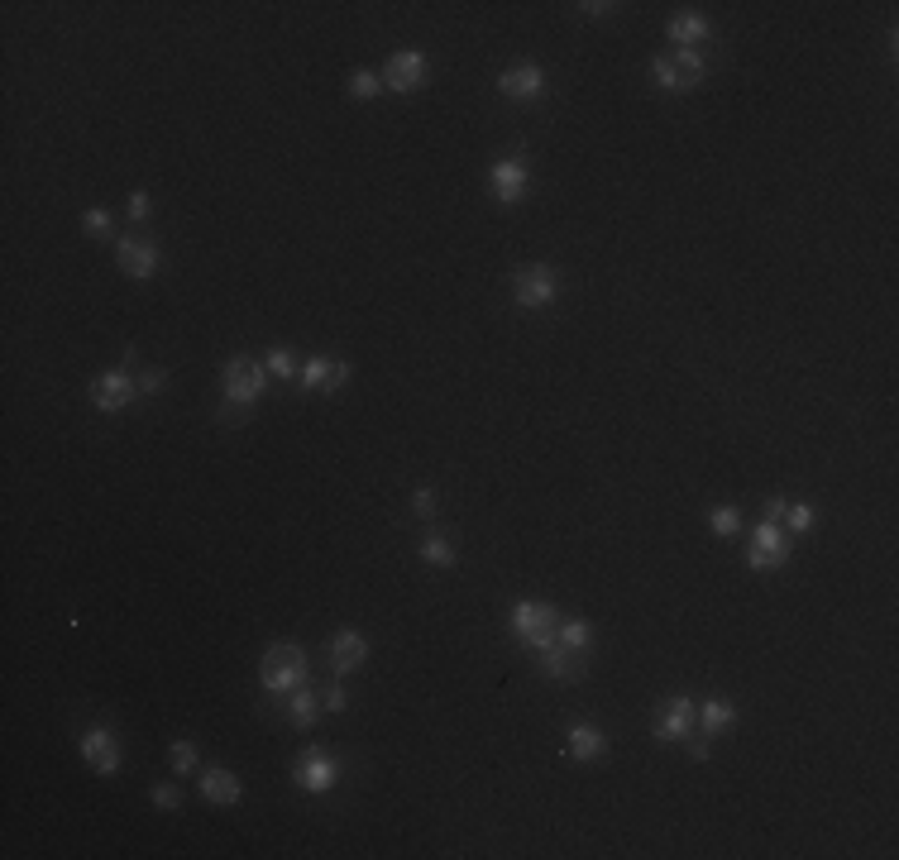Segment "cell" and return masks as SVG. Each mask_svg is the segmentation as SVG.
I'll return each mask as SVG.
<instances>
[{
    "label": "cell",
    "instance_id": "obj_1",
    "mask_svg": "<svg viewBox=\"0 0 899 860\" xmlns=\"http://www.w3.org/2000/svg\"><path fill=\"white\" fill-rule=\"evenodd\" d=\"M259 684L264 693H292V688L307 684V650L292 641H278L264 650V660H259Z\"/></svg>",
    "mask_w": 899,
    "mask_h": 860
},
{
    "label": "cell",
    "instance_id": "obj_2",
    "mask_svg": "<svg viewBox=\"0 0 899 860\" xmlns=\"http://www.w3.org/2000/svg\"><path fill=\"white\" fill-rule=\"evenodd\" d=\"M507 626H512V636L531 650H546L555 645V631H560V607H550V602H512V612H507Z\"/></svg>",
    "mask_w": 899,
    "mask_h": 860
},
{
    "label": "cell",
    "instance_id": "obj_3",
    "mask_svg": "<svg viewBox=\"0 0 899 860\" xmlns=\"http://www.w3.org/2000/svg\"><path fill=\"white\" fill-rule=\"evenodd\" d=\"M220 392H225V407L249 411L268 392V368L259 359H249V354H235L225 364V373H220Z\"/></svg>",
    "mask_w": 899,
    "mask_h": 860
},
{
    "label": "cell",
    "instance_id": "obj_4",
    "mask_svg": "<svg viewBox=\"0 0 899 860\" xmlns=\"http://www.w3.org/2000/svg\"><path fill=\"white\" fill-rule=\"evenodd\" d=\"M794 555V536L780 526V521H756L751 526V545H746V564L756 574H770V569H785Z\"/></svg>",
    "mask_w": 899,
    "mask_h": 860
},
{
    "label": "cell",
    "instance_id": "obj_5",
    "mask_svg": "<svg viewBox=\"0 0 899 860\" xmlns=\"http://www.w3.org/2000/svg\"><path fill=\"white\" fill-rule=\"evenodd\" d=\"M555 297H560V273L550 263H522L512 273V301L522 311H546Z\"/></svg>",
    "mask_w": 899,
    "mask_h": 860
},
{
    "label": "cell",
    "instance_id": "obj_6",
    "mask_svg": "<svg viewBox=\"0 0 899 860\" xmlns=\"http://www.w3.org/2000/svg\"><path fill=\"white\" fill-rule=\"evenodd\" d=\"M488 187H493V196H498V206H517V201L527 196V187H531L527 158H522V153L498 158V163L488 168Z\"/></svg>",
    "mask_w": 899,
    "mask_h": 860
},
{
    "label": "cell",
    "instance_id": "obj_7",
    "mask_svg": "<svg viewBox=\"0 0 899 860\" xmlns=\"http://www.w3.org/2000/svg\"><path fill=\"white\" fill-rule=\"evenodd\" d=\"M91 407L96 411H125L139 397V387H134V373L130 368H110V373H96L91 378Z\"/></svg>",
    "mask_w": 899,
    "mask_h": 860
},
{
    "label": "cell",
    "instance_id": "obj_8",
    "mask_svg": "<svg viewBox=\"0 0 899 860\" xmlns=\"http://www.w3.org/2000/svg\"><path fill=\"white\" fill-rule=\"evenodd\" d=\"M292 779L302 794H330L340 784V760L330 751H307L297 765H292Z\"/></svg>",
    "mask_w": 899,
    "mask_h": 860
},
{
    "label": "cell",
    "instance_id": "obj_9",
    "mask_svg": "<svg viewBox=\"0 0 899 860\" xmlns=\"http://www.w3.org/2000/svg\"><path fill=\"white\" fill-rule=\"evenodd\" d=\"M383 86L397 91V96H412L426 86V53L421 48H397L388 67H383Z\"/></svg>",
    "mask_w": 899,
    "mask_h": 860
},
{
    "label": "cell",
    "instance_id": "obj_10",
    "mask_svg": "<svg viewBox=\"0 0 899 860\" xmlns=\"http://www.w3.org/2000/svg\"><path fill=\"white\" fill-rule=\"evenodd\" d=\"M115 263H120V273H125V278L149 282L158 273V249L149 244V239L125 235V239H115Z\"/></svg>",
    "mask_w": 899,
    "mask_h": 860
},
{
    "label": "cell",
    "instance_id": "obj_11",
    "mask_svg": "<svg viewBox=\"0 0 899 860\" xmlns=\"http://www.w3.org/2000/svg\"><path fill=\"white\" fill-rule=\"evenodd\" d=\"M498 91H503L507 101H517V106L541 101V96H546V72H541L536 63H517V67H507L503 77H498Z\"/></svg>",
    "mask_w": 899,
    "mask_h": 860
},
{
    "label": "cell",
    "instance_id": "obj_12",
    "mask_svg": "<svg viewBox=\"0 0 899 860\" xmlns=\"http://www.w3.org/2000/svg\"><path fill=\"white\" fill-rule=\"evenodd\" d=\"M694 727H699V708H694L689 698H670V703H665V712L656 717V741H665V746H675V741H689V736H694Z\"/></svg>",
    "mask_w": 899,
    "mask_h": 860
},
{
    "label": "cell",
    "instance_id": "obj_13",
    "mask_svg": "<svg viewBox=\"0 0 899 860\" xmlns=\"http://www.w3.org/2000/svg\"><path fill=\"white\" fill-rule=\"evenodd\" d=\"M326 660L335 674H354V669L369 660V636H364V631H335L326 641Z\"/></svg>",
    "mask_w": 899,
    "mask_h": 860
},
{
    "label": "cell",
    "instance_id": "obj_14",
    "mask_svg": "<svg viewBox=\"0 0 899 860\" xmlns=\"http://www.w3.org/2000/svg\"><path fill=\"white\" fill-rule=\"evenodd\" d=\"M82 760H87L96 774H115L120 770V746H115V731L110 727H87L82 731Z\"/></svg>",
    "mask_w": 899,
    "mask_h": 860
},
{
    "label": "cell",
    "instance_id": "obj_15",
    "mask_svg": "<svg viewBox=\"0 0 899 860\" xmlns=\"http://www.w3.org/2000/svg\"><path fill=\"white\" fill-rule=\"evenodd\" d=\"M345 383H350V364H345V359L316 354V359L302 364V387H307V392H340Z\"/></svg>",
    "mask_w": 899,
    "mask_h": 860
},
{
    "label": "cell",
    "instance_id": "obj_16",
    "mask_svg": "<svg viewBox=\"0 0 899 860\" xmlns=\"http://www.w3.org/2000/svg\"><path fill=\"white\" fill-rule=\"evenodd\" d=\"M565 751H570L579 765H593V760L608 755V736H603V727H593V722H574V727L565 731Z\"/></svg>",
    "mask_w": 899,
    "mask_h": 860
},
{
    "label": "cell",
    "instance_id": "obj_17",
    "mask_svg": "<svg viewBox=\"0 0 899 860\" xmlns=\"http://www.w3.org/2000/svg\"><path fill=\"white\" fill-rule=\"evenodd\" d=\"M665 34H670V43H675V48H689V53H699L703 43L713 39V24L703 20L699 10H680L675 20L665 24Z\"/></svg>",
    "mask_w": 899,
    "mask_h": 860
},
{
    "label": "cell",
    "instance_id": "obj_18",
    "mask_svg": "<svg viewBox=\"0 0 899 860\" xmlns=\"http://www.w3.org/2000/svg\"><path fill=\"white\" fill-rule=\"evenodd\" d=\"M201 798H206V803H216V808H235V803H240L244 798V789H240V774L235 770H206L201 774Z\"/></svg>",
    "mask_w": 899,
    "mask_h": 860
},
{
    "label": "cell",
    "instance_id": "obj_19",
    "mask_svg": "<svg viewBox=\"0 0 899 860\" xmlns=\"http://www.w3.org/2000/svg\"><path fill=\"white\" fill-rule=\"evenodd\" d=\"M536 669L546 679H579L584 674V655H574L565 645H546V650H536Z\"/></svg>",
    "mask_w": 899,
    "mask_h": 860
},
{
    "label": "cell",
    "instance_id": "obj_20",
    "mask_svg": "<svg viewBox=\"0 0 899 860\" xmlns=\"http://www.w3.org/2000/svg\"><path fill=\"white\" fill-rule=\"evenodd\" d=\"M321 693H311L307 684L302 688H292V693H287V722H292V727L297 731H311L316 727V717H321Z\"/></svg>",
    "mask_w": 899,
    "mask_h": 860
},
{
    "label": "cell",
    "instance_id": "obj_21",
    "mask_svg": "<svg viewBox=\"0 0 899 860\" xmlns=\"http://www.w3.org/2000/svg\"><path fill=\"white\" fill-rule=\"evenodd\" d=\"M737 727V708H732V698H708L699 708V731L703 736H727V731Z\"/></svg>",
    "mask_w": 899,
    "mask_h": 860
},
{
    "label": "cell",
    "instance_id": "obj_22",
    "mask_svg": "<svg viewBox=\"0 0 899 860\" xmlns=\"http://www.w3.org/2000/svg\"><path fill=\"white\" fill-rule=\"evenodd\" d=\"M417 555L426 559V564H436V569H455V564H460V550H455V540H450V536H440V531H436V536H426V540H421V545H417Z\"/></svg>",
    "mask_w": 899,
    "mask_h": 860
},
{
    "label": "cell",
    "instance_id": "obj_23",
    "mask_svg": "<svg viewBox=\"0 0 899 860\" xmlns=\"http://www.w3.org/2000/svg\"><path fill=\"white\" fill-rule=\"evenodd\" d=\"M555 645H565L574 655H584L593 645V626L584 617H560V631H555Z\"/></svg>",
    "mask_w": 899,
    "mask_h": 860
},
{
    "label": "cell",
    "instance_id": "obj_24",
    "mask_svg": "<svg viewBox=\"0 0 899 860\" xmlns=\"http://www.w3.org/2000/svg\"><path fill=\"white\" fill-rule=\"evenodd\" d=\"M670 63H675L680 91H694V86L703 82V72H708V63H703L699 53H689V48H675V53H670Z\"/></svg>",
    "mask_w": 899,
    "mask_h": 860
},
{
    "label": "cell",
    "instance_id": "obj_25",
    "mask_svg": "<svg viewBox=\"0 0 899 860\" xmlns=\"http://www.w3.org/2000/svg\"><path fill=\"white\" fill-rule=\"evenodd\" d=\"M264 368L273 373V378H283V383H297V373H302V368H297V354H292L287 344H273V349H268Z\"/></svg>",
    "mask_w": 899,
    "mask_h": 860
},
{
    "label": "cell",
    "instance_id": "obj_26",
    "mask_svg": "<svg viewBox=\"0 0 899 860\" xmlns=\"http://www.w3.org/2000/svg\"><path fill=\"white\" fill-rule=\"evenodd\" d=\"M383 91H388V86H383V77H378V72H369V67H359V72L350 77V96H354V101H378Z\"/></svg>",
    "mask_w": 899,
    "mask_h": 860
},
{
    "label": "cell",
    "instance_id": "obj_27",
    "mask_svg": "<svg viewBox=\"0 0 899 860\" xmlns=\"http://www.w3.org/2000/svg\"><path fill=\"white\" fill-rule=\"evenodd\" d=\"M780 526L790 531V536H804L813 526V507L809 502H785V516H780Z\"/></svg>",
    "mask_w": 899,
    "mask_h": 860
},
{
    "label": "cell",
    "instance_id": "obj_28",
    "mask_svg": "<svg viewBox=\"0 0 899 860\" xmlns=\"http://www.w3.org/2000/svg\"><path fill=\"white\" fill-rule=\"evenodd\" d=\"M708 526H713V536H737V531H742V512H737V507H713V512H708Z\"/></svg>",
    "mask_w": 899,
    "mask_h": 860
},
{
    "label": "cell",
    "instance_id": "obj_29",
    "mask_svg": "<svg viewBox=\"0 0 899 860\" xmlns=\"http://www.w3.org/2000/svg\"><path fill=\"white\" fill-rule=\"evenodd\" d=\"M651 82H656L660 91H670V96L680 91V77H675V63H670V53H660L656 63H651Z\"/></svg>",
    "mask_w": 899,
    "mask_h": 860
},
{
    "label": "cell",
    "instance_id": "obj_30",
    "mask_svg": "<svg viewBox=\"0 0 899 860\" xmlns=\"http://www.w3.org/2000/svg\"><path fill=\"white\" fill-rule=\"evenodd\" d=\"M134 387H139V397H158L168 387V373L163 368H144V373H134Z\"/></svg>",
    "mask_w": 899,
    "mask_h": 860
},
{
    "label": "cell",
    "instance_id": "obj_31",
    "mask_svg": "<svg viewBox=\"0 0 899 860\" xmlns=\"http://www.w3.org/2000/svg\"><path fill=\"white\" fill-rule=\"evenodd\" d=\"M168 760H173L177 774H192V770H197V746H192V741H173Z\"/></svg>",
    "mask_w": 899,
    "mask_h": 860
},
{
    "label": "cell",
    "instance_id": "obj_32",
    "mask_svg": "<svg viewBox=\"0 0 899 860\" xmlns=\"http://www.w3.org/2000/svg\"><path fill=\"white\" fill-rule=\"evenodd\" d=\"M110 225H115V220H110V211H101V206H91V211L82 215V230H87V235H110Z\"/></svg>",
    "mask_w": 899,
    "mask_h": 860
},
{
    "label": "cell",
    "instance_id": "obj_33",
    "mask_svg": "<svg viewBox=\"0 0 899 860\" xmlns=\"http://www.w3.org/2000/svg\"><path fill=\"white\" fill-rule=\"evenodd\" d=\"M154 808L177 813V808H182V789H177V784H158V789H154Z\"/></svg>",
    "mask_w": 899,
    "mask_h": 860
},
{
    "label": "cell",
    "instance_id": "obj_34",
    "mask_svg": "<svg viewBox=\"0 0 899 860\" xmlns=\"http://www.w3.org/2000/svg\"><path fill=\"white\" fill-rule=\"evenodd\" d=\"M412 516H421V521L436 516V493H431V488H417V493H412Z\"/></svg>",
    "mask_w": 899,
    "mask_h": 860
},
{
    "label": "cell",
    "instance_id": "obj_35",
    "mask_svg": "<svg viewBox=\"0 0 899 860\" xmlns=\"http://www.w3.org/2000/svg\"><path fill=\"white\" fill-rule=\"evenodd\" d=\"M321 708H326V712H345V708H350V693H345L340 684H330L326 693H321Z\"/></svg>",
    "mask_w": 899,
    "mask_h": 860
},
{
    "label": "cell",
    "instance_id": "obj_36",
    "mask_svg": "<svg viewBox=\"0 0 899 860\" xmlns=\"http://www.w3.org/2000/svg\"><path fill=\"white\" fill-rule=\"evenodd\" d=\"M125 211H130V220H149V215H154V201H149V192H134Z\"/></svg>",
    "mask_w": 899,
    "mask_h": 860
},
{
    "label": "cell",
    "instance_id": "obj_37",
    "mask_svg": "<svg viewBox=\"0 0 899 860\" xmlns=\"http://www.w3.org/2000/svg\"><path fill=\"white\" fill-rule=\"evenodd\" d=\"M579 10H584V15H593V20H608V15H613L617 5H613V0H603V5H598V0H584Z\"/></svg>",
    "mask_w": 899,
    "mask_h": 860
},
{
    "label": "cell",
    "instance_id": "obj_38",
    "mask_svg": "<svg viewBox=\"0 0 899 860\" xmlns=\"http://www.w3.org/2000/svg\"><path fill=\"white\" fill-rule=\"evenodd\" d=\"M785 516V497H770L766 502V521H780Z\"/></svg>",
    "mask_w": 899,
    "mask_h": 860
},
{
    "label": "cell",
    "instance_id": "obj_39",
    "mask_svg": "<svg viewBox=\"0 0 899 860\" xmlns=\"http://www.w3.org/2000/svg\"><path fill=\"white\" fill-rule=\"evenodd\" d=\"M708 751H713L708 741H689V755H694V760H708Z\"/></svg>",
    "mask_w": 899,
    "mask_h": 860
}]
</instances>
